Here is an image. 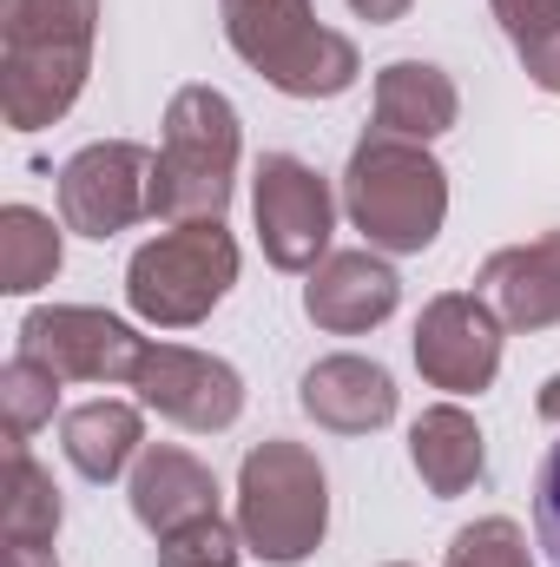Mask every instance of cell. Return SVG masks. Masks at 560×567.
Here are the masks:
<instances>
[{"label": "cell", "instance_id": "13", "mask_svg": "<svg viewBox=\"0 0 560 567\" xmlns=\"http://www.w3.org/2000/svg\"><path fill=\"white\" fill-rule=\"evenodd\" d=\"M303 416L336 435H370L396 416V377L370 357H323L303 370V390H297Z\"/></svg>", "mask_w": 560, "mask_h": 567}, {"label": "cell", "instance_id": "15", "mask_svg": "<svg viewBox=\"0 0 560 567\" xmlns=\"http://www.w3.org/2000/svg\"><path fill=\"white\" fill-rule=\"evenodd\" d=\"M133 515L152 535H172L198 515H218V475L198 455H185L172 442H152L133 462Z\"/></svg>", "mask_w": 560, "mask_h": 567}, {"label": "cell", "instance_id": "3", "mask_svg": "<svg viewBox=\"0 0 560 567\" xmlns=\"http://www.w3.org/2000/svg\"><path fill=\"white\" fill-rule=\"evenodd\" d=\"M343 212L370 238V251H428L448 218V172L428 145L370 133L343 165Z\"/></svg>", "mask_w": 560, "mask_h": 567}, {"label": "cell", "instance_id": "11", "mask_svg": "<svg viewBox=\"0 0 560 567\" xmlns=\"http://www.w3.org/2000/svg\"><path fill=\"white\" fill-rule=\"evenodd\" d=\"M133 390L145 396V410H158L178 429H198V435H218L245 416V377L225 357H205L185 343H145Z\"/></svg>", "mask_w": 560, "mask_h": 567}, {"label": "cell", "instance_id": "20", "mask_svg": "<svg viewBox=\"0 0 560 567\" xmlns=\"http://www.w3.org/2000/svg\"><path fill=\"white\" fill-rule=\"evenodd\" d=\"M60 271V225L33 205H7L0 212V290L27 297Z\"/></svg>", "mask_w": 560, "mask_h": 567}, {"label": "cell", "instance_id": "2", "mask_svg": "<svg viewBox=\"0 0 560 567\" xmlns=\"http://www.w3.org/2000/svg\"><path fill=\"white\" fill-rule=\"evenodd\" d=\"M238 178V106L218 86H178L165 106V140L152 152V218L211 225Z\"/></svg>", "mask_w": 560, "mask_h": 567}, {"label": "cell", "instance_id": "7", "mask_svg": "<svg viewBox=\"0 0 560 567\" xmlns=\"http://www.w3.org/2000/svg\"><path fill=\"white\" fill-rule=\"evenodd\" d=\"M251 212H258V245L278 271H317L330 258V231H336V192L317 165H303L297 152H265L258 158V185H251Z\"/></svg>", "mask_w": 560, "mask_h": 567}, {"label": "cell", "instance_id": "30", "mask_svg": "<svg viewBox=\"0 0 560 567\" xmlns=\"http://www.w3.org/2000/svg\"><path fill=\"white\" fill-rule=\"evenodd\" d=\"M390 567H403V561H390Z\"/></svg>", "mask_w": 560, "mask_h": 567}, {"label": "cell", "instance_id": "18", "mask_svg": "<svg viewBox=\"0 0 560 567\" xmlns=\"http://www.w3.org/2000/svg\"><path fill=\"white\" fill-rule=\"evenodd\" d=\"M60 449H66V462H73L86 482H120L126 462L145 455V423H139L133 403L93 396V403H80V410L60 416Z\"/></svg>", "mask_w": 560, "mask_h": 567}, {"label": "cell", "instance_id": "27", "mask_svg": "<svg viewBox=\"0 0 560 567\" xmlns=\"http://www.w3.org/2000/svg\"><path fill=\"white\" fill-rule=\"evenodd\" d=\"M0 567H60V555L40 548V542H7L0 548Z\"/></svg>", "mask_w": 560, "mask_h": 567}, {"label": "cell", "instance_id": "6", "mask_svg": "<svg viewBox=\"0 0 560 567\" xmlns=\"http://www.w3.org/2000/svg\"><path fill=\"white\" fill-rule=\"evenodd\" d=\"M231 284H238V245H231L225 218L172 225V231H158L152 245L133 251L126 303L139 310L145 323H158V330H191V323H205L225 303Z\"/></svg>", "mask_w": 560, "mask_h": 567}, {"label": "cell", "instance_id": "8", "mask_svg": "<svg viewBox=\"0 0 560 567\" xmlns=\"http://www.w3.org/2000/svg\"><path fill=\"white\" fill-rule=\"evenodd\" d=\"M152 218V152L133 140H100L60 165V225L80 238H120Z\"/></svg>", "mask_w": 560, "mask_h": 567}, {"label": "cell", "instance_id": "19", "mask_svg": "<svg viewBox=\"0 0 560 567\" xmlns=\"http://www.w3.org/2000/svg\"><path fill=\"white\" fill-rule=\"evenodd\" d=\"M0 535H7V542H40V548H53V535H60V488H53V475L27 455V442H7Z\"/></svg>", "mask_w": 560, "mask_h": 567}, {"label": "cell", "instance_id": "22", "mask_svg": "<svg viewBox=\"0 0 560 567\" xmlns=\"http://www.w3.org/2000/svg\"><path fill=\"white\" fill-rule=\"evenodd\" d=\"M238 555H251V548L225 515H198V522L158 535V567H238Z\"/></svg>", "mask_w": 560, "mask_h": 567}, {"label": "cell", "instance_id": "17", "mask_svg": "<svg viewBox=\"0 0 560 567\" xmlns=\"http://www.w3.org/2000/svg\"><path fill=\"white\" fill-rule=\"evenodd\" d=\"M409 462H416V475L428 482V495L448 502V495H468L481 482L488 442H481V429H475V416L462 403H435L409 429Z\"/></svg>", "mask_w": 560, "mask_h": 567}, {"label": "cell", "instance_id": "10", "mask_svg": "<svg viewBox=\"0 0 560 567\" xmlns=\"http://www.w3.org/2000/svg\"><path fill=\"white\" fill-rule=\"evenodd\" d=\"M20 350L60 370L66 383H133L145 357V337L133 323L86 310V303H46L20 323Z\"/></svg>", "mask_w": 560, "mask_h": 567}, {"label": "cell", "instance_id": "12", "mask_svg": "<svg viewBox=\"0 0 560 567\" xmlns=\"http://www.w3.org/2000/svg\"><path fill=\"white\" fill-rule=\"evenodd\" d=\"M396 303H403V278L376 251H330L303 284V317L336 337H363V330L390 323Z\"/></svg>", "mask_w": 560, "mask_h": 567}, {"label": "cell", "instance_id": "16", "mask_svg": "<svg viewBox=\"0 0 560 567\" xmlns=\"http://www.w3.org/2000/svg\"><path fill=\"white\" fill-rule=\"evenodd\" d=\"M455 120H462V93H455V80L442 66H428V60H390L376 73V133L428 145V140H442Z\"/></svg>", "mask_w": 560, "mask_h": 567}, {"label": "cell", "instance_id": "24", "mask_svg": "<svg viewBox=\"0 0 560 567\" xmlns=\"http://www.w3.org/2000/svg\"><path fill=\"white\" fill-rule=\"evenodd\" d=\"M495 20L515 40V53H528V47L560 33V0H495Z\"/></svg>", "mask_w": 560, "mask_h": 567}, {"label": "cell", "instance_id": "5", "mask_svg": "<svg viewBox=\"0 0 560 567\" xmlns=\"http://www.w3.org/2000/svg\"><path fill=\"white\" fill-rule=\"evenodd\" d=\"M330 528V482L303 442H258L238 468V535L258 561L297 567L323 548Z\"/></svg>", "mask_w": 560, "mask_h": 567}, {"label": "cell", "instance_id": "4", "mask_svg": "<svg viewBox=\"0 0 560 567\" xmlns=\"http://www.w3.org/2000/svg\"><path fill=\"white\" fill-rule=\"evenodd\" d=\"M231 53L290 100H336L356 86V40L323 27L310 0H218Z\"/></svg>", "mask_w": 560, "mask_h": 567}, {"label": "cell", "instance_id": "29", "mask_svg": "<svg viewBox=\"0 0 560 567\" xmlns=\"http://www.w3.org/2000/svg\"><path fill=\"white\" fill-rule=\"evenodd\" d=\"M535 410H541L548 423H560V370L548 377V383H541V396H535Z\"/></svg>", "mask_w": 560, "mask_h": 567}, {"label": "cell", "instance_id": "28", "mask_svg": "<svg viewBox=\"0 0 560 567\" xmlns=\"http://www.w3.org/2000/svg\"><path fill=\"white\" fill-rule=\"evenodd\" d=\"M416 0H350V13H363L370 27H390V20H403Z\"/></svg>", "mask_w": 560, "mask_h": 567}, {"label": "cell", "instance_id": "9", "mask_svg": "<svg viewBox=\"0 0 560 567\" xmlns=\"http://www.w3.org/2000/svg\"><path fill=\"white\" fill-rule=\"evenodd\" d=\"M416 370L448 396H481L501 377V317L481 290H442L416 317Z\"/></svg>", "mask_w": 560, "mask_h": 567}, {"label": "cell", "instance_id": "25", "mask_svg": "<svg viewBox=\"0 0 560 567\" xmlns=\"http://www.w3.org/2000/svg\"><path fill=\"white\" fill-rule=\"evenodd\" d=\"M535 535H541L548 561L560 567V442H548V455L535 468Z\"/></svg>", "mask_w": 560, "mask_h": 567}, {"label": "cell", "instance_id": "21", "mask_svg": "<svg viewBox=\"0 0 560 567\" xmlns=\"http://www.w3.org/2000/svg\"><path fill=\"white\" fill-rule=\"evenodd\" d=\"M60 370H46L40 357H27V350H13L7 357V370H0V416H7V442H27L40 423H53V410H60Z\"/></svg>", "mask_w": 560, "mask_h": 567}, {"label": "cell", "instance_id": "1", "mask_svg": "<svg viewBox=\"0 0 560 567\" xmlns=\"http://www.w3.org/2000/svg\"><path fill=\"white\" fill-rule=\"evenodd\" d=\"M100 0H0V113L40 133L73 113L93 73Z\"/></svg>", "mask_w": 560, "mask_h": 567}, {"label": "cell", "instance_id": "23", "mask_svg": "<svg viewBox=\"0 0 560 567\" xmlns=\"http://www.w3.org/2000/svg\"><path fill=\"white\" fill-rule=\"evenodd\" d=\"M448 567H535V548H528V535L508 515H481V522L455 528Z\"/></svg>", "mask_w": 560, "mask_h": 567}, {"label": "cell", "instance_id": "26", "mask_svg": "<svg viewBox=\"0 0 560 567\" xmlns=\"http://www.w3.org/2000/svg\"><path fill=\"white\" fill-rule=\"evenodd\" d=\"M521 66H528V80H535L541 93H560V33L554 40H541V47H528Z\"/></svg>", "mask_w": 560, "mask_h": 567}, {"label": "cell", "instance_id": "14", "mask_svg": "<svg viewBox=\"0 0 560 567\" xmlns=\"http://www.w3.org/2000/svg\"><path fill=\"white\" fill-rule=\"evenodd\" d=\"M481 297L515 330H554L560 323V231L535 245H508L481 265Z\"/></svg>", "mask_w": 560, "mask_h": 567}]
</instances>
